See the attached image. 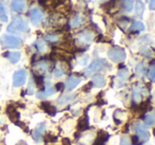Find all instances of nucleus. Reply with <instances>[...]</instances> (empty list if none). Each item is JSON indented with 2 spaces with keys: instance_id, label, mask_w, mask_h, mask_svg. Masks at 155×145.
Here are the masks:
<instances>
[{
  "instance_id": "nucleus-13",
  "label": "nucleus",
  "mask_w": 155,
  "mask_h": 145,
  "mask_svg": "<svg viewBox=\"0 0 155 145\" xmlns=\"http://www.w3.org/2000/svg\"><path fill=\"white\" fill-rule=\"evenodd\" d=\"M4 57H8L12 64H17L21 58V54L19 52H6L3 54Z\"/></svg>"
},
{
  "instance_id": "nucleus-11",
  "label": "nucleus",
  "mask_w": 155,
  "mask_h": 145,
  "mask_svg": "<svg viewBox=\"0 0 155 145\" xmlns=\"http://www.w3.org/2000/svg\"><path fill=\"white\" fill-rule=\"evenodd\" d=\"M55 91H56V90H55V88H54V87L48 86L47 89H45L43 91L37 92L36 96L38 98H48V96H50V95H53V94L55 93Z\"/></svg>"
},
{
  "instance_id": "nucleus-32",
  "label": "nucleus",
  "mask_w": 155,
  "mask_h": 145,
  "mask_svg": "<svg viewBox=\"0 0 155 145\" xmlns=\"http://www.w3.org/2000/svg\"><path fill=\"white\" fill-rule=\"evenodd\" d=\"M131 141H132V144L133 145H140V140L138 139V137L137 136H132L131 137Z\"/></svg>"
},
{
  "instance_id": "nucleus-2",
  "label": "nucleus",
  "mask_w": 155,
  "mask_h": 145,
  "mask_svg": "<svg viewBox=\"0 0 155 145\" xmlns=\"http://www.w3.org/2000/svg\"><path fill=\"white\" fill-rule=\"evenodd\" d=\"M108 56L111 60L115 61V63H121L126 58V52L121 48L114 47V48H111L108 51Z\"/></svg>"
},
{
  "instance_id": "nucleus-18",
  "label": "nucleus",
  "mask_w": 155,
  "mask_h": 145,
  "mask_svg": "<svg viewBox=\"0 0 155 145\" xmlns=\"http://www.w3.org/2000/svg\"><path fill=\"white\" fill-rule=\"evenodd\" d=\"M74 98H75V96L71 95V94H68V95H62L57 100V104L61 105V106H62V105H65V104H68L69 102H71V101H73Z\"/></svg>"
},
{
  "instance_id": "nucleus-22",
  "label": "nucleus",
  "mask_w": 155,
  "mask_h": 145,
  "mask_svg": "<svg viewBox=\"0 0 155 145\" xmlns=\"http://www.w3.org/2000/svg\"><path fill=\"white\" fill-rule=\"evenodd\" d=\"M133 3H134V0H123V9L126 12H131Z\"/></svg>"
},
{
  "instance_id": "nucleus-30",
  "label": "nucleus",
  "mask_w": 155,
  "mask_h": 145,
  "mask_svg": "<svg viewBox=\"0 0 155 145\" xmlns=\"http://www.w3.org/2000/svg\"><path fill=\"white\" fill-rule=\"evenodd\" d=\"M143 72H145V69H143V64H137V66H136V73L139 74V75H143Z\"/></svg>"
},
{
  "instance_id": "nucleus-17",
  "label": "nucleus",
  "mask_w": 155,
  "mask_h": 145,
  "mask_svg": "<svg viewBox=\"0 0 155 145\" xmlns=\"http://www.w3.org/2000/svg\"><path fill=\"white\" fill-rule=\"evenodd\" d=\"M89 127V121H88V118H84V119H80L79 122L77 124V128L79 131H84V130H87Z\"/></svg>"
},
{
  "instance_id": "nucleus-39",
  "label": "nucleus",
  "mask_w": 155,
  "mask_h": 145,
  "mask_svg": "<svg viewBox=\"0 0 155 145\" xmlns=\"http://www.w3.org/2000/svg\"><path fill=\"white\" fill-rule=\"evenodd\" d=\"M153 135H154V136H155V128H154V129H153Z\"/></svg>"
},
{
  "instance_id": "nucleus-29",
  "label": "nucleus",
  "mask_w": 155,
  "mask_h": 145,
  "mask_svg": "<svg viewBox=\"0 0 155 145\" xmlns=\"http://www.w3.org/2000/svg\"><path fill=\"white\" fill-rule=\"evenodd\" d=\"M43 38H45V40H48V41H52V43H54V41L57 40L58 37L56 36V35H45V36H43Z\"/></svg>"
},
{
  "instance_id": "nucleus-20",
  "label": "nucleus",
  "mask_w": 155,
  "mask_h": 145,
  "mask_svg": "<svg viewBox=\"0 0 155 145\" xmlns=\"http://www.w3.org/2000/svg\"><path fill=\"white\" fill-rule=\"evenodd\" d=\"M143 30H145V26H143V23L140 22V21H135L130 27L131 32H140V31H143Z\"/></svg>"
},
{
  "instance_id": "nucleus-3",
  "label": "nucleus",
  "mask_w": 155,
  "mask_h": 145,
  "mask_svg": "<svg viewBox=\"0 0 155 145\" xmlns=\"http://www.w3.org/2000/svg\"><path fill=\"white\" fill-rule=\"evenodd\" d=\"M0 41H1V43L4 47H8V48H18L21 45L20 39L13 36V35H8V34L2 35Z\"/></svg>"
},
{
  "instance_id": "nucleus-27",
  "label": "nucleus",
  "mask_w": 155,
  "mask_h": 145,
  "mask_svg": "<svg viewBox=\"0 0 155 145\" xmlns=\"http://www.w3.org/2000/svg\"><path fill=\"white\" fill-rule=\"evenodd\" d=\"M0 21H2V22H6L8 21V15H6L5 9H4V6L1 3H0Z\"/></svg>"
},
{
  "instance_id": "nucleus-8",
  "label": "nucleus",
  "mask_w": 155,
  "mask_h": 145,
  "mask_svg": "<svg viewBox=\"0 0 155 145\" xmlns=\"http://www.w3.org/2000/svg\"><path fill=\"white\" fill-rule=\"evenodd\" d=\"M11 9L17 13L23 12L27 9L25 0H12L11 1Z\"/></svg>"
},
{
  "instance_id": "nucleus-38",
  "label": "nucleus",
  "mask_w": 155,
  "mask_h": 145,
  "mask_svg": "<svg viewBox=\"0 0 155 145\" xmlns=\"http://www.w3.org/2000/svg\"><path fill=\"white\" fill-rule=\"evenodd\" d=\"M150 9L151 10H155V0H151V2H150Z\"/></svg>"
},
{
  "instance_id": "nucleus-19",
  "label": "nucleus",
  "mask_w": 155,
  "mask_h": 145,
  "mask_svg": "<svg viewBox=\"0 0 155 145\" xmlns=\"http://www.w3.org/2000/svg\"><path fill=\"white\" fill-rule=\"evenodd\" d=\"M143 10H145V4L141 0H137L136 1V5H135V13H136L137 17H140L143 13Z\"/></svg>"
},
{
  "instance_id": "nucleus-5",
  "label": "nucleus",
  "mask_w": 155,
  "mask_h": 145,
  "mask_svg": "<svg viewBox=\"0 0 155 145\" xmlns=\"http://www.w3.org/2000/svg\"><path fill=\"white\" fill-rule=\"evenodd\" d=\"M27 71L25 69L18 70L13 75V86L14 87H21L27 81Z\"/></svg>"
},
{
  "instance_id": "nucleus-31",
  "label": "nucleus",
  "mask_w": 155,
  "mask_h": 145,
  "mask_svg": "<svg viewBox=\"0 0 155 145\" xmlns=\"http://www.w3.org/2000/svg\"><path fill=\"white\" fill-rule=\"evenodd\" d=\"M120 145H131L130 139H129L128 137H126V136H124L120 140Z\"/></svg>"
},
{
  "instance_id": "nucleus-35",
  "label": "nucleus",
  "mask_w": 155,
  "mask_h": 145,
  "mask_svg": "<svg viewBox=\"0 0 155 145\" xmlns=\"http://www.w3.org/2000/svg\"><path fill=\"white\" fill-rule=\"evenodd\" d=\"M63 88H64V84H63V83H57V84L55 85L56 91H62Z\"/></svg>"
},
{
  "instance_id": "nucleus-37",
  "label": "nucleus",
  "mask_w": 155,
  "mask_h": 145,
  "mask_svg": "<svg viewBox=\"0 0 155 145\" xmlns=\"http://www.w3.org/2000/svg\"><path fill=\"white\" fill-rule=\"evenodd\" d=\"M104 141H101V140L98 139V138H97V139H96V141L94 142V144H93V145H104Z\"/></svg>"
},
{
  "instance_id": "nucleus-34",
  "label": "nucleus",
  "mask_w": 155,
  "mask_h": 145,
  "mask_svg": "<svg viewBox=\"0 0 155 145\" xmlns=\"http://www.w3.org/2000/svg\"><path fill=\"white\" fill-rule=\"evenodd\" d=\"M54 75H55L56 78H60V76L63 75V71L60 68H56V69L54 70Z\"/></svg>"
},
{
  "instance_id": "nucleus-10",
  "label": "nucleus",
  "mask_w": 155,
  "mask_h": 145,
  "mask_svg": "<svg viewBox=\"0 0 155 145\" xmlns=\"http://www.w3.org/2000/svg\"><path fill=\"white\" fill-rule=\"evenodd\" d=\"M45 130V123H41V124H39L34 129V131H33V139L35 140V142H40Z\"/></svg>"
},
{
  "instance_id": "nucleus-15",
  "label": "nucleus",
  "mask_w": 155,
  "mask_h": 145,
  "mask_svg": "<svg viewBox=\"0 0 155 145\" xmlns=\"http://www.w3.org/2000/svg\"><path fill=\"white\" fill-rule=\"evenodd\" d=\"M6 112H8V116H10L13 122H15V121H17L19 119V112L13 105H8V109H6Z\"/></svg>"
},
{
  "instance_id": "nucleus-14",
  "label": "nucleus",
  "mask_w": 155,
  "mask_h": 145,
  "mask_svg": "<svg viewBox=\"0 0 155 145\" xmlns=\"http://www.w3.org/2000/svg\"><path fill=\"white\" fill-rule=\"evenodd\" d=\"M92 84L97 88L104 87V84H106V80H104V75H101V74H95V75L93 76Z\"/></svg>"
},
{
  "instance_id": "nucleus-1",
  "label": "nucleus",
  "mask_w": 155,
  "mask_h": 145,
  "mask_svg": "<svg viewBox=\"0 0 155 145\" xmlns=\"http://www.w3.org/2000/svg\"><path fill=\"white\" fill-rule=\"evenodd\" d=\"M27 30H28V22L20 16L14 17L8 27V31L11 33L25 32Z\"/></svg>"
},
{
  "instance_id": "nucleus-23",
  "label": "nucleus",
  "mask_w": 155,
  "mask_h": 145,
  "mask_svg": "<svg viewBox=\"0 0 155 145\" xmlns=\"http://www.w3.org/2000/svg\"><path fill=\"white\" fill-rule=\"evenodd\" d=\"M128 76H129L128 70H126V69L120 70V71L118 72V82H120V84H123V83L126 82V80L128 78Z\"/></svg>"
},
{
  "instance_id": "nucleus-16",
  "label": "nucleus",
  "mask_w": 155,
  "mask_h": 145,
  "mask_svg": "<svg viewBox=\"0 0 155 145\" xmlns=\"http://www.w3.org/2000/svg\"><path fill=\"white\" fill-rule=\"evenodd\" d=\"M40 107L45 111V112L49 113V115H51V116H54L56 113V108L54 106H52V104L49 102H43L42 104L40 105Z\"/></svg>"
},
{
  "instance_id": "nucleus-6",
  "label": "nucleus",
  "mask_w": 155,
  "mask_h": 145,
  "mask_svg": "<svg viewBox=\"0 0 155 145\" xmlns=\"http://www.w3.org/2000/svg\"><path fill=\"white\" fill-rule=\"evenodd\" d=\"M134 130L137 133V137L140 140V142H146L149 140V131L147 127L141 123H137L134 126Z\"/></svg>"
},
{
  "instance_id": "nucleus-28",
  "label": "nucleus",
  "mask_w": 155,
  "mask_h": 145,
  "mask_svg": "<svg viewBox=\"0 0 155 145\" xmlns=\"http://www.w3.org/2000/svg\"><path fill=\"white\" fill-rule=\"evenodd\" d=\"M35 78V83H36L37 87H45V78H43L42 75H38V74H34Z\"/></svg>"
},
{
  "instance_id": "nucleus-33",
  "label": "nucleus",
  "mask_w": 155,
  "mask_h": 145,
  "mask_svg": "<svg viewBox=\"0 0 155 145\" xmlns=\"http://www.w3.org/2000/svg\"><path fill=\"white\" fill-rule=\"evenodd\" d=\"M148 76H149V78L151 81H155V66L149 71V73H148Z\"/></svg>"
},
{
  "instance_id": "nucleus-9",
  "label": "nucleus",
  "mask_w": 155,
  "mask_h": 145,
  "mask_svg": "<svg viewBox=\"0 0 155 145\" xmlns=\"http://www.w3.org/2000/svg\"><path fill=\"white\" fill-rule=\"evenodd\" d=\"M80 82H81V78H76V76H69L65 81V89L68 91H71L75 87H77L80 84Z\"/></svg>"
},
{
  "instance_id": "nucleus-40",
  "label": "nucleus",
  "mask_w": 155,
  "mask_h": 145,
  "mask_svg": "<svg viewBox=\"0 0 155 145\" xmlns=\"http://www.w3.org/2000/svg\"><path fill=\"white\" fill-rule=\"evenodd\" d=\"M86 1H90V0H86Z\"/></svg>"
},
{
  "instance_id": "nucleus-25",
  "label": "nucleus",
  "mask_w": 155,
  "mask_h": 145,
  "mask_svg": "<svg viewBox=\"0 0 155 145\" xmlns=\"http://www.w3.org/2000/svg\"><path fill=\"white\" fill-rule=\"evenodd\" d=\"M145 122L148 126H152V125H154L155 124V113L152 112V113H149L148 116H146Z\"/></svg>"
},
{
  "instance_id": "nucleus-4",
  "label": "nucleus",
  "mask_w": 155,
  "mask_h": 145,
  "mask_svg": "<svg viewBox=\"0 0 155 145\" xmlns=\"http://www.w3.org/2000/svg\"><path fill=\"white\" fill-rule=\"evenodd\" d=\"M106 65H107V63H106L104 59H100V58L95 59V60H94L93 63L91 64V65L89 66L86 70H84V74H86V75H91V74H93V73H95V72L101 70Z\"/></svg>"
},
{
  "instance_id": "nucleus-24",
  "label": "nucleus",
  "mask_w": 155,
  "mask_h": 145,
  "mask_svg": "<svg viewBox=\"0 0 155 145\" xmlns=\"http://www.w3.org/2000/svg\"><path fill=\"white\" fill-rule=\"evenodd\" d=\"M36 69L38 70V71H41V72H45L48 70V68H49V65H48V63H45V61L43 60H40L38 61V63L36 64Z\"/></svg>"
},
{
  "instance_id": "nucleus-7",
  "label": "nucleus",
  "mask_w": 155,
  "mask_h": 145,
  "mask_svg": "<svg viewBox=\"0 0 155 145\" xmlns=\"http://www.w3.org/2000/svg\"><path fill=\"white\" fill-rule=\"evenodd\" d=\"M30 17L33 25H38L43 19V13L39 8H33L30 12Z\"/></svg>"
},
{
  "instance_id": "nucleus-12",
  "label": "nucleus",
  "mask_w": 155,
  "mask_h": 145,
  "mask_svg": "<svg viewBox=\"0 0 155 145\" xmlns=\"http://www.w3.org/2000/svg\"><path fill=\"white\" fill-rule=\"evenodd\" d=\"M78 40L81 43H89L93 40V35L92 33L88 32V31H84V32L80 33L78 35Z\"/></svg>"
},
{
  "instance_id": "nucleus-26",
  "label": "nucleus",
  "mask_w": 155,
  "mask_h": 145,
  "mask_svg": "<svg viewBox=\"0 0 155 145\" xmlns=\"http://www.w3.org/2000/svg\"><path fill=\"white\" fill-rule=\"evenodd\" d=\"M34 46L36 47L38 52H45V49H47V45L43 43V40H37L36 43H34Z\"/></svg>"
},
{
  "instance_id": "nucleus-36",
  "label": "nucleus",
  "mask_w": 155,
  "mask_h": 145,
  "mask_svg": "<svg viewBox=\"0 0 155 145\" xmlns=\"http://www.w3.org/2000/svg\"><path fill=\"white\" fill-rule=\"evenodd\" d=\"M92 86H93V84H92V82H90L89 84H87L86 86L84 87V91H89V90L92 88Z\"/></svg>"
},
{
  "instance_id": "nucleus-21",
  "label": "nucleus",
  "mask_w": 155,
  "mask_h": 145,
  "mask_svg": "<svg viewBox=\"0 0 155 145\" xmlns=\"http://www.w3.org/2000/svg\"><path fill=\"white\" fill-rule=\"evenodd\" d=\"M82 21H84L82 16H81V15H79V14H77L76 16H74L73 19L71 20V27L72 28H78L82 23Z\"/></svg>"
}]
</instances>
